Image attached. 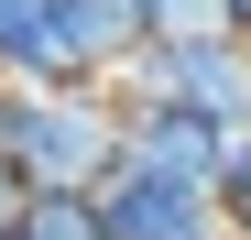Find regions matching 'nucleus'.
Returning a JSON list of instances; mask_svg holds the SVG:
<instances>
[{
    "instance_id": "nucleus-1",
    "label": "nucleus",
    "mask_w": 251,
    "mask_h": 240,
    "mask_svg": "<svg viewBox=\"0 0 251 240\" xmlns=\"http://www.w3.org/2000/svg\"><path fill=\"white\" fill-rule=\"evenodd\" d=\"M33 196H99L120 175V98L109 88H11V142Z\"/></svg>"
},
{
    "instance_id": "nucleus-2",
    "label": "nucleus",
    "mask_w": 251,
    "mask_h": 240,
    "mask_svg": "<svg viewBox=\"0 0 251 240\" xmlns=\"http://www.w3.org/2000/svg\"><path fill=\"white\" fill-rule=\"evenodd\" d=\"M229 131L219 120H197L186 98H120V175H153V186H197V196H219L229 175Z\"/></svg>"
},
{
    "instance_id": "nucleus-3",
    "label": "nucleus",
    "mask_w": 251,
    "mask_h": 240,
    "mask_svg": "<svg viewBox=\"0 0 251 240\" xmlns=\"http://www.w3.org/2000/svg\"><path fill=\"white\" fill-rule=\"evenodd\" d=\"M120 76H131V98H186L229 142H251V44L240 33H207V44H175V55H131Z\"/></svg>"
},
{
    "instance_id": "nucleus-4",
    "label": "nucleus",
    "mask_w": 251,
    "mask_h": 240,
    "mask_svg": "<svg viewBox=\"0 0 251 240\" xmlns=\"http://www.w3.org/2000/svg\"><path fill=\"white\" fill-rule=\"evenodd\" d=\"M142 55V11L131 0H44V55L22 88H109Z\"/></svg>"
},
{
    "instance_id": "nucleus-5",
    "label": "nucleus",
    "mask_w": 251,
    "mask_h": 240,
    "mask_svg": "<svg viewBox=\"0 0 251 240\" xmlns=\"http://www.w3.org/2000/svg\"><path fill=\"white\" fill-rule=\"evenodd\" d=\"M109 240H219V196L197 186H153V175H109L99 186Z\"/></svg>"
},
{
    "instance_id": "nucleus-6",
    "label": "nucleus",
    "mask_w": 251,
    "mask_h": 240,
    "mask_svg": "<svg viewBox=\"0 0 251 240\" xmlns=\"http://www.w3.org/2000/svg\"><path fill=\"white\" fill-rule=\"evenodd\" d=\"M131 11H142V55H175V44L229 33V0H131Z\"/></svg>"
},
{
    "instance_id": "nucleus-7",
    "label": "nucleus",
    "mask_w": 251,
    "mask_h": 240,
    "mask_svg": "<svg viewBox=\"0 0 251 240\" xmlns=\"http://www.w3.org/2000/svg\"><path fill=\"white\" fill-rule=\"evenodd\" d=\"M11 240H109V218H99V196H33Z\"/></svg>"
},
{
    "instance_id": "nucleus-8",
    "label": "nucleus",
    "mask_w": 251,
    "mask_h": 240,
    "mask_svg": "<svg viewBox=\"0 0 251 240\" xmlns=\"http://www.w3.org/2000/svg\"><path fill=\"white\" fill-rule=\"evenodd\" d=\"M33 55H44V0H0V76H33Z\"/></svg>"
},
{
    "instance_id": "nucleus-9",
    "label": "nucleus",
    "mask_w": 251,
    "mask_h": 240,
    "mask_svg": "<svg viewBox=\"0 0 251 240\" xmlns=\"http://www.w3.org/2000/svg\"><path fill=\"white\" fill-rule=\"evenodd\" d=\"M219 229H229V240H251V142L229 153V175H219Z\"/></svg>"
},
{
    "instance_id": "nucleus-10",
    "label": "nucleus",
    "mask_w": 251,
    "mask_h": 240,
    "mask_svg": "<svg viewBox=\"0 0 251 240\" xmlns=\"http://www.w3.org/2000/svg\"><path fill=\"white\" fill-rule=\"evenodd\" d=\"M22 208H33V186H22V164H11V153H0V240L22 229Z\"/></svg>"
},
{
    "instance_id": "nucleus-11",
    "label": "nucleus",
    "mask_w": 251,
    "mask_h": 240,
    "mask_svg": "<svg viewBox=\"0 0 251 240\" xmlns=\"http://www.w3.org/2000/svg\"><path fill=\"white\" fill-rule=\"evenodd\" d=\"M0 142H11V76H0Z\"/></svg>"
}]
</instances>
